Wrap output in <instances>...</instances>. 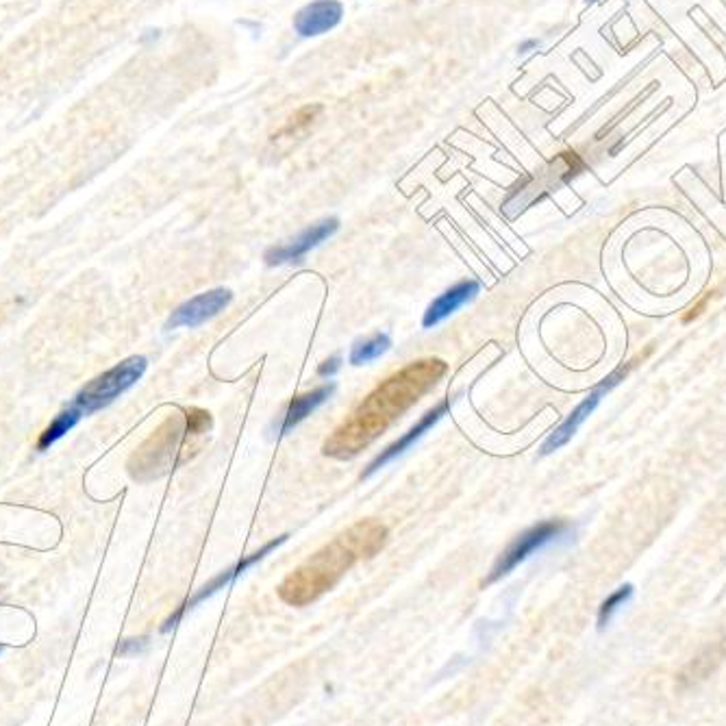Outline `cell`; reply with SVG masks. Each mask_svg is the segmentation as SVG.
<instances>
[{"label": "cell", "instance_id": "6da1fadb", "mask_svg": "<svg viewBox=\"0 0 726 726\" xmlns=\"http://www.w3.org/2000/svg\"><path fill=\"white\" fill-rule=\"evenodd\" d=\"M448 372L442 360H420L383 380L325 444V455L353 459L380 437L402 413L429 394Z\"/></svg>", "mask_w": 726, "mask_h": 726}, {"label": "cell", "instance_id": "7a4b0ae2", "mask_svg": "<svg viewBox=\"0 0 726 726\" xmlns=\"http://www.w3.org/2000/svg\"><path fill=\"white\" fill-rule=\"evenodd\" d=\"M387 527L378 520H362L338 536L331 544L318 550L312 559L298 565L281 585L279 596L292 607H307L329 589L362 559L374 557L387 544Z\"/></svg>", "mask_w": 726, "mask_h": 726}, {"label": "cell", "instance_id": "3957f363", "mask_svg": "<svg viewBox=\"0 0 726 726\" xmlns=\"http://www.w3.org/2000/svg\"><path fill=\"white\" fill-rule=\"evenodd\" d=\"M149 360L142 355L129 358L112 370L98 374L94 380H90L77 396L74 405L83 411V415H92L105 407H109L116 398H120L125 391H129L147 372Z\"/></svg>", "mask_w": 726, "mask_h": 726}, {"label": "cell", "instance_id": "277c9868", "mask_svg": "<svg viewBox=\"0 0 726 726\" xmlns=\"http://www.w3.org/2000/svg\"><path fill=\"white\" fill-rule=\"evenodd\" d=\"M565 531H567V523L546 520V523H540V525L527 529L525 534H520L512 544L503 550V554L494 563L490 576L485 578V585H492V583L501 581L503 576H507L510 572H514L523 561H527L531 554L542 550L546 544L561 538Z\"/></svg>", "mask_w": 726, "mask_h": 726}, {"label": "cell", "instance_id": "5b68a950", "mask_svg": "<svg viewBox=\"0 0 726 726\" xmlns=\"http://www.w3.org/2000/svg\"><path fill=\"white\" fill-rule=\"evenodd\" d=\"M635 365V362L627 363L624 367H618L616 372H611L592 394H587L585 396V400L559 424V429L548 437L544 442V446H542V455H552L554 450H559L561 446H565L572 437H574V433L581 429V424L594 413V409L598 407V402L602 400V396L605 394H609L629 372H631V367Z\"/></svg>", "mask_w": 726, "mask_h": 726}, {"label": "cell", "instance_id": "8992f818", "mask_svg": "<svg viewBox=\"0 0 726 726\" xmlns=\"http://www.w3.org/2000/svg\"><path fill=\"white\" fill-rule=\"evenodd\" d=\"M288 538L290 536H281V538H277V540H272V542H268V544L264 546V548H259L257 552H253V554H248V557H244V559H239L233 567H226L224 572H220L218 576H213L209 583H204L191 598H187L185 602H183L182 607L166 620V624L162 627V631L164 633H168V631H173L177 624H179V620H182L183 616H185V611L187 609H194L196 605H200L202 600H207L209 596H213L215 592H220V589H224L226 585H231L239 574H244L248 567H253L255 563H259L266 554H270L274 548H279L281 544H285L288 542Z\"/></svg>", "mask_w": 726, "mask_h": 726}, {"label": "cell", "instance_id": "52a82bcc", "mask_svg": "<svg viewBox=\"0 0 726 726\" xmlns=\"http://www.w3.org/2000/svg\"><path fill=\"white\" fill-rule=\"evenodd\" d=\"M340 229V220L338 218H327L320 220L316 224H312L309 229H305L301 235H296L292 242L281 244V246H272L266 253V264L268 266H290V264H301L307 253H312L316 246H320L323 242H327L331 235H336Z\"/></svg>", "mask_w": 726, "mask_h": 726}, {"label": "cell", "instance_id": "ba28073f", "mask_svg": "<svg viewBox=\"0 0 726 726\" xmlns=\"http://www.w3.org/2000/svg\"><path fill=\"white\" fill-rule=\"evenodd\" d=\"M231 301H233V292L226 288H218V290L198 294L173 312L166 329H171V331L173 329H196V327L204 325L207 320L215 318L220 312H224Z\"/></svg>", "mask_w": 726, "mask_h": 726}, {"label": "cell", "instance_id": "9c48e42d", "mask_svg": "<svg viewBox=\"0 0 726 726\" xmlns=\"http://www.w3.org/2000/svg\"><path fill=\"white\" fill-rule=\"evenodd\" d=\"M344 17L340 0H314L294 15V31L301 37H318L333 31Z\"/></svg>", "mask_w": 726, "mask_h": 726}, {"label": "cell", "instance_id": "30bf717a", "mask_svg": "<svg viewBox=\"0 0 726 726\" xmlns=\"http://www.w3.org/2000/svg\"><path fill=\"white\" fill-rule=\"evenodd\" d=\"M453 407V398H444L437 407H433L431 411H426L424 415H422V420L409 431V433H405L400 440H396L394 444H389L385 450H380V455L363 470L362 479H367V477H372L374 472H378L383 466H387L389 461H394L398 455H402L409 446H413L431 426H435L446 413H448V409Z\"/></svg>", "mask_w": 726, "mask_h": 726}, {"label": "cell", "instance_id": "8fae6325", "mask_svg": "<svg viewBox=\"0 0 726 726\" xmlns=\"http://www.w3.org/2000/svg\"><path fill=\"white\" fill-rule=\"evenodd\" d=\"M481 292V283L470 279V281H461L457 285H453L450 290H446L442 296H437L429 309L424 312L422 318V327L424 329H433L440 323H444L448 316H453L457 309H461L466 303H470L472 298H477V294Z\"/></svg>", "mask_w": 726, "mask_h": 726}, {"label": "cell", "instance_id": "7c38bea8", "mask_svg": "<svg viewBox=\"0 0 726 726\" xmlns=\"http://www.w3.org/2000/svg\"><path fill=\"white\" fill-rule=\"evenodd\" d=\"M333 391H336V385L329 383V385H323V387H318V389H314V391H307V394H303V396H296V398L290 402V407H288V411H285L281 424H279V435H285V433H290L294 426H298L307 415H312L320 405H325V402L333 396Z\"/></svg>", "mask_w": 726, "mask_h": 726}, {"label": "cell", "instance_id": "4fadbf2b", "mask_svg": "<svg viewBox=\"0 0 726 726\" xmlns=\"http://www.w3.org/2000/svg\"><path fill=\"white\" fill-rule=\"evenodd\" d=\"M83 411L72 402L68 409H63L39 435L37 440V450H48L52 444H57L61 437H66L81 420H83Z\"/></svg>", "mask_w": 726, "mask_h": 726}, {"label": "cell", "instance_id": "5bb4252c", "mask_svg": "<svg viewBox=\"0 0 726 726\" xmlns=\"http://www.w3.org/2000/svg\"><path fill=\"white\" fill-rule=\"evenodd\" d=\"M391 347V340L387 333H376L367 340H360L353 344V351H351V363L353 365H365V363L374 362L378 360L380 355H385Z\"/></svg>", "mask_w": 726, "mask_h": 726}, {"label": "cell", "instance_id": "9a60e30c", "mask_svg": "<svg viewBox=\"0 0 726 726\" xmlns=\"http://www.w3.org/2000/svg\"><path fill=\"white\" fill-rule=\"evenodd\" d=\"M631 596H633V585L631 583L618 587L598 609V629H605L611 622V618L616 616V611L631 600Z\"/></svg>", "mask_w": 726, "mask_h": 726}, {"label": "cell", "instance_id": "2e32d148", "mask_svg": "<svg viewBox=\"0 0 726 726\" xmlns=\"http://www.w3.org/2000/svg\"><path fill=\"white\" fill-rule=\"evenodd\" d=\"M147 646H149V640H147V637H140V640H125V642L118 644L116 655H118V657H131V655L142 653Z\"/></svg>", "mask_w": 726, "mask_h": 726}, {"label": "cell", "instance_id": "e0dca14e", "mask_svg": "<svg viewBox=\"0 0 726 726\" xmlns=\"http://www.w3.org/2000/svg\"><path fill=\"white\" fill-rule=\"evenodd\" d=\"M340 367H342V358H340V355H333V358H329L327 362L320 363V367H318V376H320V378H331V376H336V374L340 372Z\"/></svg>", "mask_w": 726, "mask_h": 726}, {"label": "cell", "instance_id": "ac0fdd59", "mask_svg": "<svg viewBox=\"0 0 726 726\" xmlns=\"http://www.w3.org/2000/svg\"><path fill=\"white\" fill-rule=\"evenodd\" d=\"M538 46H540V42H538V39H527V42H523V44H520V48H518V50H520L523 55H527V52H531V50H534V48H538Z\"/></svg>", "mask_w": 726, "mask_h": 726}, {"label": "cell", "instance_id": "d6986e66", "mask_svg": "<svg viewBox=\"0 0 726 726\" xmlns=\"http://www.w3.org/2000/svg\"><path fill=\"white\" fill-rule=\"evenodd\" d=\"M587 2H594V0H587Z\"/></svg>", "mask_w": 726, "mask_h": 726}, {"label": "cell", "instance_id": "ffe728a7", "mask_svg": "<svg viewBox=\"0 0 726 726\" xmlns=\"http://www.w3.org/2000/svg\"><path fill=\"white\" fill-rule=\"evenodd\" d=\"M0 651H2V646H0Z\"/></svg>", "mask_w": 726, "mask_h": 726}]
</instances>
